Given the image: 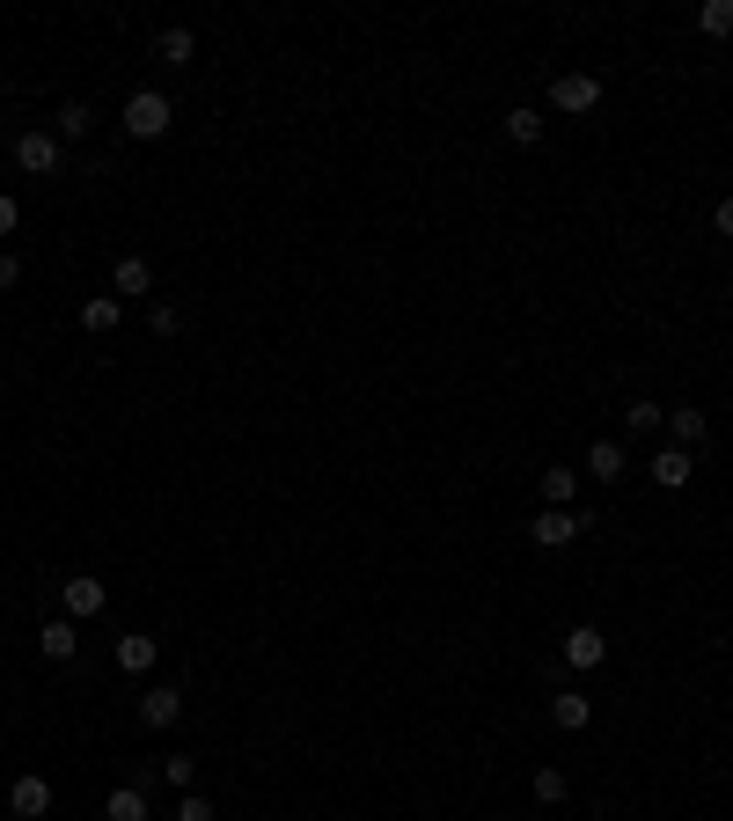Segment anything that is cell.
I'll use <instances>...</instances> for the list:
<instances>
[{"label": "cell", "mask_w": 733, "mask_h": 821, "mask_svg": "<svg viewBox=\"0 0 733 821\" xmlns=\"http://www.w3.org/2000/svg\"><path fill=\"white\" fill-rule=\"evenodd\" d=\"M110 602V587L89 580V573H73L67 587H59V609H67V624H81V616H96V609Z\"/></svg>", "instance_id": "5b68a950"}, {"label": "cell", "mask_w": 733, "mask_h": 821, "mask_svg": "<svg viewBox=\"0 0 733 821\" xmlns=\"http://www.w3.org/2000/svg\"><path fill=\"white\" fill-rule=\"evenodd\" d=\"M602 660H609V646H602V631H594V624L565 631V668H572V675H594Z\"/></svg>", "instance_id": "277c9868"}, {"label": "cell", "mask_w": 733, "mask_h": 821, "mask_svg": "<svg viewBox=\"0 0 733 821\" xmlns=\"http://www.w3.org/2000/svg\"><path fill=\"white\" fill-rule=\"evenodd\" d=\"M0 235H15V198L0 192Z\"/></svg>", "instance_id": "f546056e"}, {"label": "cell", "mask_w": 733, "mask_h": 821, "mask_svg": "<svg viewBox=\"0 0 733 821\" xmlns=\"http://www.w3.org/2000/svg\"><path fill=\"white\" fill-rule=\"evenodd\" d=\"M176 821H213V799H206V793H184V799H176Z\"/></svg>", "instance_id": "484cf974"}, {"label": "cell", "mask_w": 733, "mask_h": 821, "mask_svg": "<svg viewBox=\"0 0 733 821\" xmlns=\"http://www.w3.org/2000/svg\"><path fill=\"white\" fill-rule=\"evenodd\" d=\"M103 821H147V793L140 785H118V793L103 799Z\"/></svg>", "instance_id": "ac0fdd59"}, {"label": "cell", "mask_w": 733, "mask_h": 821, "mask_svg": "<svg viewBox=\"0 0 733 821\" xmlns=\"http://www.w3.org/2000/svg\"><path fill=\"white\" fill-rule=\"evenodd\" d=\"M154 59H162V67H191V59H198V37H191L184 23H170L162 37H154Z\"/></svg>", "instance_id": "8fae6325"}, {"label": "cell", "mask_w": 733, "mask_h": 821, "mask_svg": "<svg viewBox=\"0 0 733 821\" xmlns=\"http://www.w3.org/2000/svg\"><path fill=\"white\" fill-rule=\"evenodd\" d=\"M580 492V470H543V507H572Z\"/></svg>", "instance_id": "ffe728a7"}, {"label": "cell", "mask_w": 733, "mask_h": 821, "mask_svg": "<svg viewBox=\"0 0 733 821\" xmlns=\"http://www.w3.org/2000/svg\"><path fill=\"white\" fill-rule=\"evenodd\" d=\"M697 30H705V37H733V0H705V8H697Z\"/></svg>", "instance_id": "44dd1931"}, {"label": "cell", "mask_w": 733, "mask_h": 821, "mask_svg": "<svg viewBox=\"0 0 733 821\" xmlns=\"http://www.w3.org/2000/svg\"><path fill=\"white\" fill-rule=\"evenodd\" d=\"M0 287H23V257L15 250H0Z\"/></svg>", "instance_id": "83f0119b"}, {"label": "cell", "mask_w": 733, "mask_h": 821, "mask_svg": "<svg viewBox=\"0 0 733 821\" xmlns=\"http://www.w3.org/2000/svg\"><path fill=\"white\" fill-rule=\"evenodd\" d=\"M580 529H586V521L572 507H543L528 535H536V551H565V543H580Z\"/></svg>", "instance_id": "3957f363"}, {"label": "cell", "mask_w": 733, "mask_h": 821, "mask_svg": "<svg viewBox=\"0 0 733 821\" xmlns=\"http://www.w3.org/2000/svg\"><path fill=\"white\" fill-rule=\"evenodd\" d=\"M550 103H558L565 118H586V111H602V81H594V73H558V81H550Z\"/></svg>", "instance_id": "7a4b0ae2"}, {"label": "cell", "mask_w": 733, "mask_h": 821, "mask_svg": "<svg viewBox=\"0 0 733 821\" xmlns=\"http://www.w3.org/2000/svg\"><path fill=\"white\" fill-rule=\"evenodd\" d=\"M507 140L513 147H536L543 140V111H536V103H513V111H507Z\"/></svg>", "instance_id": "e0dca14e"}, {"label": "cell", "mask_w": 733, "mask_h": 821, "mask_svg": "<svg viewBox=\"0 0 733 821\" xmlns=\"http://www.w3.org/2000/svg\"><path fill=\"white\" fill-rule=\"evenodd\" d=\"M645 477H653L660 492H683V484L697 477V455H689V448H660V455L645 462Z\"/></svg>", "instance_id": "8992f818"}, {"label": "cell", "mask_w": 733, "mask_h": 821, "mask_svg": "<svg viewBox=\"0 0 733 821\" xmlns=\"http://www.w3.org/2000/svg\"><path fill=\"white\" fill-rule=\"evenodd\" d=\"M586 477H602V484L624 477V440H594L586 448Z\"/></svg>", "instance_id": "2e32d148"}, {"label": "cell", "mask_w": 733, "mask_h": 821, "mask_svg": "<svg viewBox=\"0 0 733 821\" xmlns=\"http://www.w3.org/2000/svg\"><path fill=\"white\" fill-rule=\"evenodd\" d=\"M15 170L51 176L59 170V140H51V132H15Z\"/></svg>", "instance_id": "52a82bcc"}, {"label": "cell", "mask_w": 733, "mask_h": 821, "mask_svg": "<svg viewBox=\"0 0 733 821\" xmlns=\"http://www.w3.org/2000/svg\"><path fill=\"white\" fill-rule=\"evenodd\" d=\"M667 433H675V448H697V440L711 433V418L697 404H675V410H667Z\"/></svg>", "instance_id": "4fadbf2b"}, {"label": "cell", "mask_w": 733, "mask_h": 821, "mask_svg": "<svg viewBox=\"0 0 733 821\" xmlns=\"http://www.w3.org/2000/svg\"><path fill=\"white\" fill-rule=\"evenodd\" d=\"M550 719H558L565 733H586V719H594V704H586L580 690H558V697H550Z\"/></svg>", "instance_id": "5bb4252c"}, {"label": "cell", "mask_w": 733, "mask_h": 821, "mask_svg": "<svg viewBox=\"0 0 733 821\" xmlns=\"http://www.w3.org/2000/svg\"><path fill=\"white\" fill-rule=\"evenodd\" d=\"M176 719H184V690H176V682H154V690L140 697V726L162 733V726H176Z\"/></svg>", "instance_id": "ba28073f"}, {"label": "cell", "mask_w": 733, "mask_h": 821, "mask_svg": "<svg viewBox=\"0 0 733 821\" xmlns=\"http://www.w3.org/2000/svg\"><path fill=\"white\" fill-rule=\"evenodd\" d=\"M711 228H719V235H733V198H719V206H711Z\"/></svg>", "instance_id": "f1b7e54d"}, {"label": "cell", "mask_w": 733, "mask_h": 821, "mask_svg": "<svg viewBox=\"0 0 733 821\" xmlns=\"http://www.w3.org/2000/svg\"><path fill=\"white\" fill-rule=\"evenodd\" d=\"M37 652H45V660H73V652H81V638H73L67 616H51V624L37 631Z\"/></svg>", "instance_id": "9a60e30c"}, {"label": "cell", "mask_w": 733, "mask_h": 821, "mask_svg": "<svg viewBox=\"0 0 733 821\" xmlns=\"http://www.w3.org/2000/svg\"><path fill=\"white\" fill-rule=\"evenodd\" d=\"M89 125H96V111H89V103H67V111H59V140H81Z\"/></svg>", "instance_id": "cb8c5ba5"}, {"label": "cell", "mask_w": 733, "mask_h": 821, "mask_svg": "<svg viewBox=\"0 0 733 821\" xmlns=\"http://www.w3.org/2000/svg\"><path fill=\"white\" fill-rule=\"evenodd\" d=\"M162 777H170L176 793H191V755H170V763H162Z\"/></svg>", "instance_id": "4316f807"}, {"label": "cell", "mask_w": 733, "mask_h": 821, "mask_svg": "<svg viewBox=\"0 0 733 821\" xmlns=\"http://www.w3.org/2000/svg\"><path fill=\"white\" fill-rule=\"evenodd\" d=\"M176 118V103L162 96V89H132L125 96V140H162Z\"/></svg>", "instance_id": "6da1fadb"}, {"label": "cell", "mask_w": 733, "mask_h": 821, "mask_svg": "<svg viewBox=\"0 0 733 821\" xmlns=\"http://www.w3.org/2000/svg\"><path fill=\"white\" fill-rule=\"evenodd\" d=\"M110 660H118V675H147V668L162 660V646H154L147 631H125L118 646H110Z\"/></svg>", "instance_id": "9c48e42d"}, {"label": "cell", "mask_w": 733, "mask_h": 821, "mask_svg": "<svg viewBox=\"0 0 733 821\" xmlns=\"http://www.w3.org/2000/svg\"><path fill=\"white\" fill-rule=\"evenodd\" d=\"M147 331H154V338H176V331H184V315H176L170 301H154V309H147Z\"/></svg>", "instance_id": "d4e9b609"}, {"label": "cell", "mask_w": 733, "mask_h": 821, "mask_svg": "<svg viewBox=\"0 0 733 821\" xmlns=\"http://www.w3.org/2000/svg\"><path fill=\"white\" fill-rule=\"evenodd\" d=\"M8 807H15V814H23V821L51 814V785H45V777H37V771H23V777H15V785H8Z\"/></svg>", "instance_id": "30bf717a"}, {"label": "cell", "mask_w": 733, "mask_h": 821, "mask_svg": "<svg viewBox=\"0 0 733 821\" xmlns=\"http://www.w3.org/2000/svg\"><path fill=\"white\" fill-rule=\"evenodd\" d=\"M110 287H118V293H147V287H154V265H147L140 250H125L118 265H110Z\"/></svg>", "instance_id": "7c38bea8"}, {"label": "cell", "mask_w": 733, "mask_h": 821, "mask_svg": "<svg viewBox=\"0 0 733 821\" xmlns=\"http://www.w3.org/2000/svg\"><path fill=\"white\" fill-rule=\"evenodd\" d=\"M118 315H125V301H110V293H96V301H81V331H118Z\"/></svg>", "instance_id": "d6986e66"}, {"label": "cell", "mask_w": 733, "mask_h": 821, "mask_svg": "<svg viewBox=\"0 0 733 821\" xmlns=\"http://www.w3.org/2000/svg\"><path fill=\"white\" fill-rule=\"evenodd\" d=\"M660 418H667V410H660L653 396H638V404H624V426H631V433H653Z\"/></svg>", "instance_id": "603a6c76"}, {"label": "cell", "mask_w": 733, "mask_h": 821, "mask_svg": "<svg viewBox=\"0 0 733 821\" xmlns=\"http://www.w3.org/2000/svg\"><path fill=\"white\" fill-rule=\"evenodd\" d=\"M528 785H536V799H543V807H558V799H565V793H572V777H565V771H558V763H543V771H536V777H528Z\"/></svg>", "instance_id": "7402d4cb"}]
</instances>
